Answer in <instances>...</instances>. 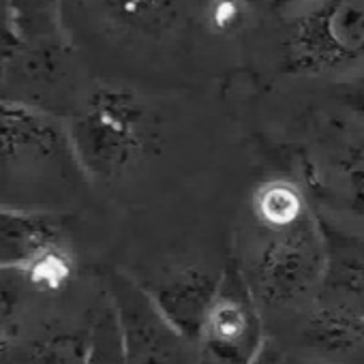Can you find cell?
Masks as SVG:
<instances>
[{
	"instance_id": "5b68a950",
	"label": "cell",
	"mask_w": 364,
	"mask_h": 364,
	"mask_svg": "<svg viewBox=\"0 0 364 364\" xmlns=\"http://www.w3.org/2000/svg\"><path fill=\"white\" fill-rule=\"evenodd\" d=\"M0 268L16 270L43 298L65 294L77 274L71 228L60 210L3 206Z\"/></svg>"
},
{
	"instance_id": "9c48e42d",
	"label": "cell",
	"mask_w": 364,
	"mask_h": 364,
	"mask_svg": "<svg viewBox=\"0 0 364 364\" xmlns=\"http://www.w3.org/2000/svg\"><path fill=\"white\" fill-rule=\"evenodd\" d=\"M223 274L225 268L189 264L169 268L150 283H139L169 323L196 343L198 332L219 294Z\"/></svg>"
},
{
	"instance_id": "7a4b0ae2",
	"label": "cell",
	"mask_w": 364,
	"mask_h": 364,
	"mask_svg": "<svg viewBox=\"0 0 364 364\" xmlns=\"http://www.w3.org/2000/svg\"><path fill=\"white\" fill-rule=\"evenodd\" d=\"M67 124L75 159L95 182H114L135 169L154 141L150 112L122 88H97Z\"/></svg>"
},
{
	"instance_id": "3957f363",
	"label": "cell",
	"mask_w": 364,
	"mask_h": 364,
	"mask_svg": "<svg viewBox=\"0 0 364 364\" xmlns=\"http://www.w3.org/2000/svg\"><path fill=\"white\" fill-rule=\"evenodd\" d=\"M0 167L3 189L75 191L88 180L75 159L69 124L37 105L3 101L0 105Z\"/></svg>"
},
{
	"instance_id": "ac0fdd59",
	"label": "cell",
	"mask_w": 364,
	"mask_h": 364,
	"mask_svg": "<svg viewBox=\"0 0 364 364\" xmlns=\"http://www.w3.org/2000/svg\"><path fill=\"white\" fill-rule=\"evenodd\" d=\"M272 3H274L277 7H283V9H294L296 5L302 3V0H272Z\"/></svg>"
},
{
	"instance_id": "7c38bea8",
	"label": "cell",
	"mask_w": 364,
	"mask_h": 364,
	"mask_svg": "<svg viewBox=\"0 0 364 364\" xmlns=\"http://www.w3.org/2000/svg\"><path fill=\"white\" fill-rule=\"evenodd\" d=\"M90 317L92 309L84 321H43L33 334H20L11 343L0 345L3 360L14 358V364H86Z\"/></svg>"
},
{
	"instance_id": "9a60e30c",
	"label": "cell",
	"mask_w": 364,
	"mask_h": 364,
	"mask_svg": "<svg viewBox=\"0 0 364 364\" xmlns=\"http://www.w3.org/2000/svg\"><path fill=\"white\" fill-rule=\"evenodd\" d=\"M249 16L247 0H210L206 9L208 26L217 35L236 33Z\"/></svg>"
},
{
	"instance_id": "e0dca14e",
	"label": "cell",
	"mask_w": 364,
	"mask_h": 364,
	"mask_svg": "<svg viewBox=\"0 0 364 364\" xmlns=\"http://www.w3.org/2000/svg\"><path fill=\"white\" fill-rule=\"evenodd\" d=\"M257 364H319V362L306 360L298 353H285L283 349H274V351H264Z\"/></svg>"
},
{
	"instance_id": "277c9868",
	"label": "cell",
	"mask_w": 364,
	"mask_h": 364,
	"mask_svg": "<svg viewBox=\"0 0 364 364\" xmlns=\"http://www.w3.org/2000/svg\"><path fill=\"white\" fill-rule=\"evenodd\" d=\"M283 67L294 75L364 73V0H302L289 9Z\"/></svg>"
},
{
	"instance_id": "8fae6325",
	"label": "cell",
	"mask_w": 364,
	"mask_h": 364,
	"mask_svg": "<svg viewBox=\"0 0 364 364\" xmlns=\"http://www.w3.org/2000/svg\"><path fill=\"white\" fill-rule=\"evenodd\" d=\"M319 217L326 264L315 302L364 317V236L338 228L323 215Z\"/></svg>"
},
{
	"instance_id": "52a82bcc",
	"label": "cell",
	"mask_w": 364,
	"mask_h": 364,
	"mask_svg": "<svg viewBox=\"0 0 364 364\" xmlns=\"http://www.w3.org/2000/svg\"><path fill=\"white\" fill-rule=\"evenodd\" d=\"M105 281V294L120 323L127 364H196V343L169 323L137 279L112 270Z\"/></svg>"
},
{
	"instance_id": "6da1fadb",
	"label": "cell",
	"mask_w": 364,
	"mask_h": 364,
	"mask_svg": "<svg viewBox=\"0 0 364 364\" xmlns=\"http://www.w3.org/2000/svg\"><path fill=\"white\" fill-rule=\"evenodd\" d=\"M236 247L232 262L264 317L294 321L317 300L326 240L321 217L298 176L277 173L257 182Z\"/></svg>"
},
{
	"instance_id": "2e32d148",
	"label": "cell",
	"mask_w": 364,
	"mask_h": 364,
	"mask_svg": "<svg viewBox=\"0 0 364 364\" xmlns=\"http://www.w3.org/2000/svg\"><path fill=\"white\" fill-rule=\"evenodd\" d=\"M336 99L343 107L364 120V73L343 77V82L336 84Z\"/></svg>"
},
{
	"instance_id": "4fadbf2b",
	"label": "cell",
	"mask_w": 364,
	"mask_h": 364,
	"mask_svg": "<svg viewBox=\"0 0 364 364\" xmlns=\"http://www.w3.org/2000/svg\"><path fill=\"white\" fill-rule=\"evenodd\" d=\"M90 3H95L107 20L139 33L167 28L178 14V0H90Z\"/></svg>"
},
{
	"instance_id": "5bb4252c",
	"label": "cell",
	"mask_w": 364,
	"mask_h": 364,
	"mask_svg": "<svg viewBox=\"0 0 364 364\" xmlns=\"http://www.w3.org/2000/svg\"><path fill=\"white\" fill-rule=\"evenodd\" d=\"M86 364H127L120 323L105 289L92 304L90 345Z\"/></svg>"
},
{
	"instance_id": "ba28073f",
	"label": "cell",
	"mask_w": 364,
	"mask_h": 364,
	"mask_svg": "<svg viewBox=\"0 0 364 364\" xmlns=\"http://www.w3.org/2000/svg\"><path fill=\"white\" fill-rule=\"evenodd\" d=\"M298 163V180L319 215L364 219V131H347L304 148Z\"/></svg>"
},
{
	"instance_id": "30bf717a",
	"label": "cell",
	"mask_w": 364,
	"mask_h": 364,
	"mask_svg": "<svg viewBox=\"0 0 364 364\" xmlns=\"http://www.w3.org/2000/svg\"><path fill=\"white\" fill-rule=\"evenodd\" d=\"M296 353L319 364H364V317L313 302L294 319Z\"/></svg>"
},
{
	"instance_id": "8992f818",
	"label": "cell",
	"mask_w": 364,
	"mask_h": 364,
	"mask_svg": "<svg viewBox=\"0 0 364 364\" xmlns=\"http://www.w3.org/2000/svg\"><path fill=\"white\" fill-rule=\"evenodd\" d=\"M264 353V313L234 262L196 338V364H257Z\"/></svg>"
}]
</instances>
